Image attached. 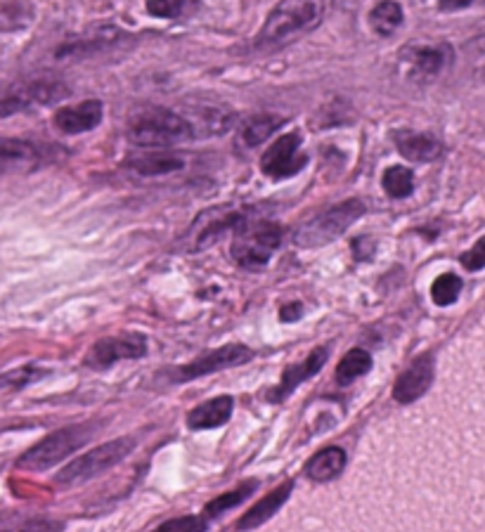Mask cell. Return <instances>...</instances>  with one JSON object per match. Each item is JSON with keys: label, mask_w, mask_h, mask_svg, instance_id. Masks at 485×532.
Masks as SVG:
<instances>
[{"label": "cell", "mask_w": 485, "mask_h": 532, "mask_svg": "<svg viewBox=\"0 0 485 532\" xmlns=\"http://www.w3.org/2000/svg\"><path fill=\"white\" fill-rule=\"evenodd\" d=\"M324 17V0H282L272 7L263 29L258 31V48H277L296 36L318 29Z\"/></svg>", "instance_id": "1"}, {"label": "cell", "mask_w": 485, "mask_h": 532, "mask_svg": "<svg viewBox=\"0 0 485 532\" xmlns=\"http://www.w3.org/2000/svg\"><path fill=\"white\" fill-rule=\"evenodd\" d=\"M103 426L104 421H84V424L57 429L54 433L38 440L34 448L26 449L25 455L17 459V468H22V471H48L54 464H60L66 457L78 452L84 445H88Z\"/></svg>", "instance_id": "2"}, {"label": "cell", "mask_w": 485, "mask_h": 532, "mask_svg": "<svg viewBox=\"0 0 485 532\" xmlns=\"http://www.w3.org/2000/svg\"><path fill=\"white\" fill-rule=\"evenodd\" d=\"M194 135V126L185 116L168 109H150L133 116L128 123V140L138 147H171Z\"/></svg>", "instance_id": "3"}, {"label": "cell", "mask_w": 485, "mask_h": 532, "mask_svg": "<svg viewBox=\"0 0 485 532\" xmlns=\"http://www.w3.org/2000/svg\"><path fill=\"white\" fill-rule=\"evenodd\" d=\"M135 445H138V440L131 436L116 438L112 443L97 445V448H93L90 452H85V455L76 457L72 464H66V467L54 476V483L62 485V488H74V485L88 483V480L107 473L109 468L119 467L121 461L126 459L133 449H135Z\"/></svg>", "instance_id": "4"}, {"label": "cell", "mask_w": 485, "mask_h": 532, "mask_svg": "<svg viewBox=\"0 0 485 532\" xmlns=\"http://www.w3.org/2000/svg\"><path fill=\"white\" fill-rule=\"evenodd\" d=\"M365 216V202L360 199H346V202L336 203L332 209L322 211L320 216L308 221L303 228L296 232L294 244L301 249H318V246L330 244L339 240L355 221Z\"/></svg>", "instance_id": "5"}, {"label": "cell", "mask_w": 485, "mask_h": 532, "mask_svg": "<svg viewBox=\"0 0 485 532\" xmlns=\"http://www.w3.org/2000/svg\"><path fill=\"white\" fill-rule=\"evenodd\" d=\"M282 241V228L275 222L244 221L234 230L233 258L234 263L246 270H261L270 263L272 253Z\"/></svg>", "instance_id": "6"}, {"label": "cell", "mask_w": 485, "mask_h": 532, "mask_svg": "<svg viewBox=\"0 0 485 532\" xmlns=\"http://www.w3.org/2000/svg\"><path fill=\"white\" fill-rule=\"evenodd\" d=\"M308 163V154L301 150V133H287L270 144L261 156V171L272 180L294 178Z\"/></svg>", "instance_id": "7"}, {"label": "cell", "mask_w": 485, "mask_h": 532, "mask_svg": "<svg viewBox=\"0 0 485 532\" xmlns=\"http://www.w3.org/2000/svg\"><path fill=\"white\" fill-rule=\"evenodd\" d=\"M147 355V339L143 334H121L100 339L85 355V367L107 369L121 360H138Z\"/></svg>", "instance_id": "8"}, {"label": "cell", "mask_w": 485, "mask_h": 532, "mask_svg": "<svg viewBox=\"0 0 485 532\" xmlns=\"http://www.w3.org/2000/svg\"><path fill=\"white\" fill-rule=\"evenodd\" d=\"M253 360V350L249 346H242V343H230V346L216 348L211 353L202 355V358L192 360L190 365L180 367L175 371V381H192V379L206 377V374H213V371L233 369V367L246 365Z\"/></svg>", "instance_id": "9"}, {"label": "cell", "mask_w": 485, "mask_h": 532, "mask_svg": "<svg viewBox=\"0 0 485 532\" xmlns=\"http://www.w3.org/2000/svg\"><path fill=\"white\" fill-rule=\"evenodd\" d=\"M433 377H436V362L431 353H424L412 360V365L402 371L401 377L393 383V400L401 405L420 400L426 390L431 389Z\"/></svg>", "instance_id": "10"}, {"label": "cell", "mask_w": 485, "mask_h": 532, "mask_svg": "<svg viewBox=\"0 0 485 532\" xmlns=\"http://www.w3.org/2000/svg\"><path fill=\"white\" fill-rule=\"evenodd\" d=\"M64 85L50 84V81H38V84H29L25 88L10 90L5 95H0V119L19 114L34 104H48L53 100H60L64 97Z\"/></svg>", "instance_id": "11"}, {"label": "cell", "mask_w": 485, "mask_h": 532, "mask_svg": "<svg viewBox=\"0 0 485 532\" xmlns=\"http://www.w3.org/2000/svg\"><path fill=\"white\" fill-rule=\"evenodd\" d=\"M327 358H330V350L322 346V348H315V350H311V355H308L306 360H301V362H296V365H289L287 369L282 371L280 383H277L275 389L270 390V395H268L270 402L287 400L289 395L294 393L301 383H306L308 379L315 377V374L322 369L324 362H327Z\"/></svg>", "instance_id": "12"}, {"label": "cell", "mask_w": 485, "mask_h": 532, "mask_svg": "<svg viewBox=\"0 0 485 532\" xmlns=\"http://www.w3.org/2000/svg\"><path fill=\"white\" fill-rule=\"evenodd\" d=\"M100 121H103V102L100 100H84L74 107H62L53 116L54 128L66 135H81V133L93 131L100 126Z\"/></svg>", "instance_id": "13"}, {"label": "cell", "mask_w": 485, "mask_h": 532, "mask_svg": "<svg viewBox=\"0 0 485 532\" xmlns=\"http://www.w3.org/2000/svg\"><path fill=\"white\" fill-rule=\"evenodd\" d=\"M393 143H396L398 152L410 162L429 163L436 162L443 144L440 140L429 135V133H414V131H393Z\"/></svg>", "instance_id": "14"}, {"label": "cell", "mask_w": 485, "mask_h": 532, "mask_svg": "<svg viewBox=\"0 0 485 532\" xmlns=\"http://www.w3.org/2000/svg\"><path fill=\"white\" fill-rule=\"evenodd\" d=\"M292 490H294V480H284L282 485H277L275 490L268 492L261 502L253 504V507L237 520V527H240V530H253V527L263 526L265 520L272 518V516L287 504Z\"/></svg>", "instance_id": "15"}, {"label": "cell", "mask_w": 485, "mask_h": 532, "mask_svg": "<svg viewBox=\"0 0 485 532\" xmlns=\"http://www.w3.org/2000/svg\"><path fill=\"white\" fill-rule=\"evenodd\" d=\"M234 400L230 395H218L213 400L202 402L187 414V426L194 431H209V429H218V426L228 424L233 417Z\"/></svg>", "instance_id": "16"}, {"label": "cell", "mask_w": 485, "mask_h": 532, "mask_svg": "<svg viewBox=\"0 0 485 532\" xmlns=\"http://www.w3.org/2000/svg\"><path fill=\"white\" fill-rule=\"evenodd\" d=\"M402 57L421 76H438L448 66L450 57H452V48H450L448 43H438V45H410L408 50H402Z\"/></svg>", "instance_id": "17"}, {"label": "cell", "mask_w": 485, "mask_h": 532, "mask_svg": "<svg viewBox=\"0 0 485 532\" xmlns=\"http://www.w3.org/2000/svg\"><path fill=\"white\" fill-rule=\"evenodd\" d=\"M348 464V457L341 448H324L320 449L318 455H312L306 461V478H311L312 483H330V480L339 478Z\"/></svg>", "instance_id": "18"}, {"label": "cell", "mask_w": 485, "mask_h": 532, "mask_svg": "<svg viewBox=\"0 0 485 532\" xmlns=\"http://www.w3.org/2000/svg\"><path fill=\"white\" fill-rule=\"evenodd\" d=\"M204 221V228L202 225H194V241H197V249H204L211 241H216L221 234H225L228 230H237L242 222L246 221L242 213H234V211H211L209 216H202Z\"/></svg>", "instance_id": "19"}, {"label": "cell", "mask_w": 485, "mask_h": 532, "mask_svg": "<svg viewBox=\"0 0 485 532\" xmlns=\"http://www.w3.org/2000/svg\"><path fill=\"white\" fill-rule=\"evenodd\" d=\"M133 171L140 175H166L180 171L185 166V159L175 152H150V154H140L128 162Z\"/></svg>", "instance_id": "20"}, {"label": "cell", "mask_w": 485, "mask_h": 532, "mask_svg": "<svg viewBox=\"0 0 485 532\" xmlns=\"http://www.w3.org/2000/svg\"><path fill=\"white\" fill-rule=\"evenodd\" d=\"M282 126H284V119H282V116L256 114L252 116V119L244 121L237 143H240L242 147H246V150H249V147H258V144H263L272 133L280 131Z\"/></svg>", "instance_id": "21"}, {"label": "cell", "mask_w": 485, "mask_h": 532, "mask_svg": "<svg viewBox=\"0 0 485 532\" xmlns=\"http://www.w3.org/2000/svg\"><path fill=\"white\" fill-rule=\"evenodd\" d=\"M402 19H405V13H402V5L396 0H379L377 5L370 10L371 31L381 38L393 36L401 29Z\"/></svg>", "instance_id": "22"}, {"label": "cell", "mask_w": 485, "mask_h": 532, "mask_svg": "<svg viewBox=\"0 0 485 532\" xmlns=\"http://www.w3.org/2000/svg\"><path fill=\"white\" fill-rule=\"evenodd\" d=\"M258 488V480H246V483L237 485L234 490L225 492V495H218L216 499H211L209 504L204 507V518L206 520H213V518H221L225 511H230V508L240 507L244 499H249L252 497V492H256Z\"/></svg>", "instance_id": "23"}, {"label": "cell", "mask_w": 485, "mask_h": 532, "mask_svg": "<svg viewBox=\"0 0 485 532\" xmlns=\"http://www.w3.org/2000/svg\"><path fill=\"white\" fill-rule=\"evenodd\" d=\"M371 369V355L362 348H353V350H348L346 355L341 358L339 367H336V383L339 386H348V383H353L355 379L365 377L367 371Z\"/></svg>", "instance_id": "24"}, {"label": "cell", "mask_w": 485, "mask_h": 532, "mask_svg": "<svg viewBox=\"0 0 485 532\" xmlns=\"http://www.w3.org/2000/svg\"><path fill=\"white\" fill-rule=\"evenodd\" d=\"M202 7V0H147V13L159 19H187Z\"/></svg>", "instance_id": "25"}, {"label": "cell", "mask_w": 485, "mask_h": 532, "mask_svg": "<svg viewBox=\"0 0 485 532\" xmlns=\"http://www.w3.org/2000/svg\"><path fill=\"white\" fill-rule=\"evenodd\" d=\"M381 187L391 199H408L414 190V173L405 166L386 168L381 178Z\"/></svg>", "instance_id": "26"}, {"label": "cell", "mask_w": 485, "mask_h": 532, "mask_svg": "<svg viewBox=\"0 0 485 532\" xmlns=\"http://www.w3.org/2000/svg\"><path fill=\"white\" fill-rule=\"evenodd\" d=\"M45 374H48V369H43V367H36V365H25V367H17V369L3 371V374H0V390L25 389V386H29V383L41 381Z\"/></svg>", "instance_id": "27"}, {"label": "cell", "mask_w": 485, "mask_h": 532, "mask_svg": "<svg viewBox=\"0 0 485 532\" xmlns=\"http://www.w3.org/2000/svg\"><path fill=\"white\" fill-rule=\"evenodd\" d=\"M461 293V280L455 275V272H443V275H438L431 284V300L440 308L445 305L457 303Z\"/></svg>", "instance_id": "28"}, {"label": "cell", "mask_w": 485, "mask_h": 532, "mask_svg": "<svg viewBox=\"0 0 485 532\" xmlns=\"http://www.w3.org/2000/svg\"><path fill=\"white\" fill-rule=\"evenodd\" d=\"M0 162L31 166V163L38 162V150L34 144L22 143V140H7V143H0Z\"/></svg>", "instance_id": "29"}, {"label": "cell", "mask_w": 485, "mask_h": 532, "mask_svg": "<svg viewBox=\"0 0 485 532\" xmlns=\"http://www.w3.org/2000/svg\"><path fill=\"white\" fill-rule=\"evenodd\" d=\"M460 263L469 270V272H479L485 268V237H480L476 244L460 256Z\"/></svg>", "instance_id": "30"}, {"label": "cell", "mask_w": 485, "mask_h": 532, "mask_svg": "<svg viewBox=\"0 0 485 532\" xmlns=\"http://www.w3.org/2000/svg\"><path fill=\"white\" fill-rule=\"evenodd\" d=\"M206 527H209V520H206L204 516H187V518L168 520V523L159 526V530H192V532H199V530H206Z\"/></svg>", "instance_id": "31"}, {"label": "cell", "mask_w": 485, "mask_h": 532, "mask_svg": "<svg viewBox=\"0 0 485 532\" xmlns=\"http://www.w3.org/2000/svg\"><path fill=\"white\" fill-rule=\"evenodd\" d=\"M301 315H303V308H301V303L282 305V310H280L282 322H296V320H299Z\"/></svg>", "instance_id": "32"}, {"label": "cell", "mask_w": 485, "mask_h": 532, "mask_svg": "<svg viewBox=\"0 0 485 532\" xmlns=\"http://www.w3.org/2000/svg\"><path fill=\"white\" fill-rule=\"evenodd\" d=\"M473 0H438V7L443 13H457V10H464V7L471 5Z\"/></svg>", "instance_id": "33"}, {"label": "cell", "mask_w": 485, "mask_h": 532, "mask_svg": "<svg viewBox=\"0 0 485 532\" xmlns=\"http://www.w3.org/2000/svg\"><path fill=\"white\" fill-rule=\"evenodd\" d=\"M336 5L339 7H351V5H355V3H358V0H334Z\"/></svg>", "instance_id": "34"}]
</instances>
